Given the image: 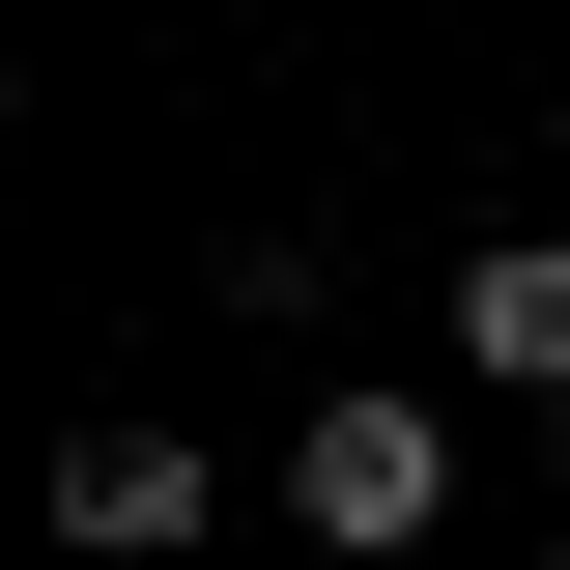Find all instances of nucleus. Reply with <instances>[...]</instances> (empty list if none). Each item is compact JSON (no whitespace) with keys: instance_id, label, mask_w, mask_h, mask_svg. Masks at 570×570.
<instances>
[{"instance_id":"f257e3e1","label":"nucleus","mask_w":570,"mask_h":570,"mask_svg":"<svg viewBox=\"0 0 570 570\" xmlns=\"http://www.w3.org/2000/svg\"><path fill=\"white\" fill-rule=\"evenodd\" d=\"M285 513H314L343 570H400L428 513H456V428H428L400 371H371V400H314V428H285Z\"/></svg>"},{"instance_id":"f03ea898","label":"nucleus","mask_w":570,"mask_h":570,"mask_svg":"<svg viewBox=\"0 0 570 570\" xmlns=\"http://www.w3.org/2000/svg\"><path fill=\"white\" fill-rule=\"evenodd\" d=\"M200 513H228V456H200V428H58V542H86V570H171Z\"/></svg>"},{"instance_id":"7ed1b4c3","label":"nucleus","mask_w":570,"mask_h":570,"mask_svg":"<svg viewBox=\"0 0 570 570\" xmlns=\"http://www.w3.org/2000/svg\"><path fill=\"white\" fill-rule=\"evenodd\" d=\"M456 371L485 400H570V228H485L456 257Z\"/></svg>"},{"instance_id":"20e7f679","label":"nucleus","mask_w":570,"mask_h":570,"mask_svg":"<svg viewBox=\"0 0 570 570\" xmlns=\"http://www.w3.org/2000/svg\"><path fill=\"white\" fill-rule=\"evenodd\" d=\"M542 115H570V58H542Z\"/></svg>"}]
</instances>
